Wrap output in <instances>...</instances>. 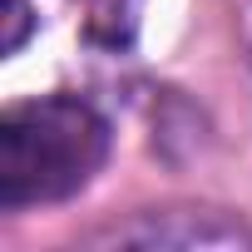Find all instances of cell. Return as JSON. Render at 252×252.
Returning <instances> with one entry per match:
<instances>
[{
	"mask_svg": "<svg viewBox=\"0 0 252 252\" xmlns=\"http://www.w3.org/2000/svg\"><path fill=\"white\" fill-rule=\"evenodd\" d=\"M109 158V124L74 94L25 99L0 119V208L74 198Z\"/></svg>",
	"mask_w": 252,
	"mask_h": 252,
	"instance_id": "cell-1",
	"label": "cell"
},
{
	"mask_svg": "<svg viewBox=\"0 0 252 252\" xmlns=\"http://www.w3.org/2000/svg\"><path fill=\"white\" fill-rule=\"evenodd\" d=\"M25 30H30V5H25V0H10V35H5V50L10 55L25 45Z\"/></svg>",
	"mask_w": 252,
	"mask_h": 252,
	"instance_id": "cell-2",
	"label": "cell"
}]
</instances>
